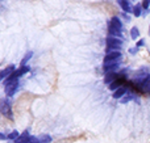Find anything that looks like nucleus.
Returning <instances> with one entry per match:
<instances>
[{
  "mask_svg": "<svg viewBox=\"0 0 150 143\" xmlns=\"http://www.w3.org/2000/svg\"><path fill=\"white\" fill-rule=\"evenodd\" d=\"M108 32L109 37L115 38H121L124 34V28H122V21L120 20L119 16H112V18L108 22Z\"/></svg>",
  "mask_w": 150,
  "mask_h": 143,
  "instance_id": "obj_1",
  "label": "nucleus"
},
{
  "mask_svg": "<svg viewBox=\"0 0 150 143\" xmlns=\"http://www.w3.org/2000/svg\"><path fill=\"white\" fill-rule=\"evenodd\" d=\"M121 49H122V39L108 36V38H107V49H105L107 54L113 51H121Z\"/></svg>",
  "mask_w": 150,
  "mask_h": 143,
  "instance_id": "obj_2",
  "label": "nucleus"
},
{
  "mask_svg": "<svg viewBox=\"0 0 150 143\" xmlns=\"http://www.w3.org/2000/svg\"><path fill=\"white\" fill-rule=\"evenodd\" d=\"M0 113H1L5 118H8V120H11V121L13 120L12 105H11L8 99H3L1 101H0Z\"/></svg>",
  "mask_w": 150,
  "mask_h": 143,
  "instance_id": "obj_3",
  "label": "nucleus"
},
{
  "mask_svg": "<svg viewBox=\"0 0 150 143\" xmlns=\"http://www.w3.org/2000/svg\"><path fill=\"white\" fill-rule=\"evenodd\" d=\"M122 60V53L121 51H113L105 54L103 59V64H115V63H121Z\"/></svg>",
  "mask_w": 150,
  "mask_h": 143,
  "instance_id": "obj_4",
  "label": "nucleus"
},
{
  "mask_svg": "<svg viewBox=\"0 0 150 143\" xmlns=\"http://www.w3.org/2000/svg\"><path fill=\"white\" fill-rule=\"evenodd\" d=\"M18 87H20V81L18 80H11V81H4V92L8 97L15 96L17 92Z\"/></svg>",
  "mask_w": 150,
  "mask_h": 143,
  "instance_id": "obj_5",
  "label": "nucleus"
},
{
  "mask_svg": "<svg viewBox=\"0 0 150 143\" xmlns=\"http://www.w3.org/2000/svg\"><path fill=\"white\" fill-rule=\"evenodd\" d=\"M128 83V81H127ZM129 92V87H128V84H125V86L120 87L119 89H116V91L113 92V95H112V97H113L115 100H121L122 97L125 96V95Z\"/></svg>",
  "mask_w": 150,
  "mask_h": 143,
  "instance_id": "obj_6",
  "label": "nucleus"
},
{
  "mask_svg": "<svg viewBox=\"0 0 150 143\" xmlns=\"http://www.w3.org/2000/svg\"><path fill=\"white\" fill-rule=\"evenodd\" d=\"M117 4L124 11V13H133V5L130 1H128V0H119Z\"/></svg>",
  "mask_w": 150,
  "mask_h": 143,
  "instance_id": "obj_7",
  "label": "nucleus"
},
{
  "mask_svg": "<svg viewBox=\"0 0 150 143\" xmlns=\"http://www.w3.org/2000/svg\"><path fill=\"white\" fill-rule=\"evenodd\" d=\"M15 71H16V67H15V66H13V64L8 66V67H5L3 71H0V78H1V79H4V80H5V79H7V78H9V76L12 75L13 72H15Z\"/></svg>",
  "mask_w": 150,
  "mask_h": 143,
  "instance_id": "obj_8",
  "label": "nucleus"
},
{
  "mask_svg": "<svg viewBox=\"0 0 150 143\" xmlns=\"http://www.w3.org/2000/svg\"><path fill=\"white\" fill-rule=\"evenodd\" d=\"M121 63H115V64H103V71L105 74H111V72H117V68L120 67Z\"/></svg>",
  "mask_w": 150,
  "mask_h": 143,
  "instance_id": "obj_9",
  "label": "nucleus"
},
{
  "mask_svg": "<svg viewBox=\"0 0 150 143\" xmlns=\"http://www.w3.org/2000/svg\"><path fill=\"white\" fill-rule=\"evenodd\" d=\"M136 96H137V93H134V92H132L129 89V92H128V93L125 95L121 100H120V102H121V104H128L129 101H133V100L136 99Z\"/></svg>",
  "mask_w": 150,
  "mask_h": 143,
  "instance_id": "obj_10",
  "label": "nucleus"
},
{
  "mask_svg": "<svg viewBox=\"0 0 150 143\" xmlns=\"http://www.w3.org/2000/svg\"><path fill=\"white\" fill-rule=\"evenodd\" d=\"M29 138H30V134H29L28 130H25L24 133L20 134V137H18L17 139L15 141V143H28Z\"/></svg>",
  "mask_w": 150,
  "mask_h": 143,
  "instance_id": "obj_11",
  "label": "nucleus"
},
{
  "mask_svg": "<svg viewBox=\"0 0 150 143\" xmlns=\"http://www.w3.org/2000/svg\"><path fill=\"white\" fill-rule=\"evenodd\" d=\"M133 16L134 17H141L142 16V5H141V3H138V4H136L133 7Z\"/></svg>",
  "mask_w": 150,
  "mask_h": 143,
  "instance_id": "obj_12",
  "label": "nucleus"
},
{
  "mask_svg": "<svg viewBox=\"0 0 150 143\" xmlns=\"http://www.w3.org/2000/svg\"><path fill=\"white\" fill-rule=\"evenodd\" d=\"M32 57H33V53H32V51H28V53H26V54H25V57H24L23 59H21L20 66H26V64H28V62H29V60L32 59Z\"/></svg>",
  "mask_w": 150,
  "mask_h": 143,
  "instance_id": "obj_13",
  "label": "nucleus"
},
{
  "mask_svg": "<svg viewBox=\"0 0 150 143\" xmlns=\"http://www.w3.org/2000/svg\"><path fill=\"white\" fill-rule=\"evenodd\" d=\"M130 37H132V39H137L138 37H140V29H138L137 26H133V28L130 29Z\"/></svg>",
  "mask_w": 150,
  "mask_h": 143,
  "instance_id": "obj_14",
  "label": "nucleus"
},
{
  "mask_svg": "<svg viewBox=\"0 0 150 143\" xmlns=\"http://www.w3.org/2000/svg\"><path fill=\"white\" fill-rule=\"evenodd\" d=\"M18 137H20V133H18L17 130H13V131H11V133L7 135V139H8V141H16Z\"/></svg>",
  "mask_w": 150,
  "mask_h": 143,
  "instance_id": "obj_15",
  "label": "nucleus"
},
{
  "mask_svg": "<svg viewBox=\"0 0 150 143\" xmlns=\"http://www.w3.org/2000/svg\"><path fill=\"white\" fill-rule=\"evenodd\" d=\"M38 141H40V143H50L52 142V137L50 135H40Z\"/></svg>",
  "mask_w": 150,
  "mask_h": 143,
  "instance_id": "obj_16",
  "label": "nucleus"
},
{
  "mask_svg": "<svg viewBox=\"0 0 150 143\" xmlns=\"http://www.w3.org/2000/svg\"><path fill=\"white\" fill-rule=\"evenodd\" d=\"M141 5H142V11L150 9V8H149V5H150V1H148V0H144V1L141 3Z\"/></svg>",
  "mask_w": 150,
  "mask_h": 143,
  "instance_id": "obj_17",
  "label": "nucleus"
},
{
  "mask_svg": "<svg viewBox=\"0 0 150 143\" xmlns=\"http://www.w3.org/2000/svg\"><path fill=\"white\" fill-rule=\"evenodd\" d=\"M142 46H145V39L141 38V39H138V42L136 43V47H137V49H140V47H142Z\"/></svg>",
  "mask_w": 150,
  "mask_h": 143,
  "instance_id": "obj_18",
  "label": "nucleus"
},
{
  "mask_svg": "<svg viewBox=\"0 0 150 143\" xmlns=\"http://www.w3.org/2000/svg\"><path fill=\"white\" fill-rule=\"evenodd\" d=\"M28 143H40L38 137H33V135H30V138H29Z\"/></svg>",
  "mask_w": 150,
  "mask_h": 143,
  "instance_id": "obj_19",
  "label": "nucleus"
},
{
  "mask_svg": "<svg viewBox=\"0 0 150 143\" xmlns=\"http://www.w3.org/2000/svg\"><path fill=\"white\" fill-rule=\"evenodd\" d=\"M137 51H138L137 47H134V49H133V47H130V49H129V53H130L132 55H136V54H137Z\"/></svg>",
  "mask_w": 150,
  "mask_h": 143,
  "instance_id": "obj_20",
  "label": "nucleus"
},
{
  "mask_svg": "<svg viewBox=\"0 0 150 143\" xmlns=\"http://www.w3.org/2000/svg\"><path fill=\"white\" fill-rule=\"evenodd\" d=\"M150 13V9H146V11H142V16H141V17H146V16H148Z\"/></svg>",
  "mask_w": 150,
  "mask_h": 143,
  "instance_id": "obj_21",
  "label": "nucleus"
},
{
  "mask_svg": "<svg viewBox=\"0 0 150 143\" xmlns=\"http://www.w3.org/2000/svg\"><path fill=\"white\" fill-rule=\"evenodd\" d=\"M122 17H124L125 20H127V22H129V21H130V17L127 15V13H124V12H122Z\"/></svg>",
  "mask_w": 150,
  "mask_h": 143,
  "instance_id": "obj_22",
  "label": "nucleus"
},
{
  "mask_svg": "<svg viewBox=\"0 0 150 143\" xmlns=\"http://www.w3.org/2000/svg\"><path fill=\"white\" fill-rule=\"evenodd\" d=\"M7 139V135H4L3 133H0V141H5Z\"/></svg>",
  "mask_w": 150,
  "mask_h": 143,
  "instance_id": "obj_23",
  "label": "nucleus"
},
{
  "mask_svg": "<svg viewBox=\"0 0 150 143\" xmlns=\"http://www.w3.org/2000/svg\"><path fill=\"white\" fill-rule=\"evenodd\" d=\"M146 95H149V96H150V87L148 88V91H146Z\"/></svg>",
  "mask_w": 150,
  "mask_h": 143,
  "instance_id": "obj_24",
  "label": "nucleus"
},
{
  "mask_svg": "<svg viewBox=\"0 0 150 143\" xmlns=\"http://www.w3.org/2000/svg\"><path fill=\"white\" fill-rule=\"evenodd\" d=\"M149 36H150V25H149Z\"/></svg>",
  "mask_w": 150,
  "mask_h": 143,
  "instance_id": "obj_25",
  "label": "nucleus"
},
{
  "mask_svg": "<svg viewBox=\"0 0 150 143\" xmlns=\"http://www.w3.org/2000/svg\"><path fill=\"white\" fill-rule=\"evenodd\" d=\"M0 80H1V78H0Z\"/></svg>",
  "mask_w": 150,
  "mask_h": 143,
  "instance_id": "obj_26",
  "label": "nucleus"
},
{
  "mask_svg": "<svg viewBox=\"0 0 150 143\" xmlns=\"http://www.w3.org/2000/svg\"><path fill=\"white\" fill-rule=\"evenodd\" d=\"M149 53H150V50H149Z\"/></svg>",
  "mask_w": 150,
  "mask_h": 143,
  "instance_id": "obj_27",
  "label": "nucleus"
}]
</instances>
